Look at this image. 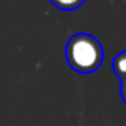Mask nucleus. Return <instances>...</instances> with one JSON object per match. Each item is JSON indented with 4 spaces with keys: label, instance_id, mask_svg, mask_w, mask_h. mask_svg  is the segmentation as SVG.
Instances as JSON below:
<instances>
[{
    "label": "nucleus",
    "instance_id": "1",
    "mask_svg": "<svg viewBox=\"0 0 126 126\" xmlns=\"http://www.w3.org/2000/svg\"><path fill=\"white\" fill-rule=\"evenodd\" d=\"M65 61L69 67L78 74H93L104 61V48L93 35L75 34L65 45Z\"/></svg>",
    "mask_w": 126,
    "mask_h": 126
},
{
    "label": "nucleus",
    "instance_id": "2",
    "mask_svg": "<svg viewBox=\"0 0 126 126\" xmlns=\"http://www.w3.org/2000/svg\"><path fill=\"white\" fill-rule=\"evenodd\" d=\"M112 69L115 75L121 80V83H126V51L118 53L112 61Z\"/></svg>",
    "mask_w": 126,
    "mask_h": 126
},
{
    "label": "nucleus",
    "instance_id": "3",
    "mask_svg": "<svg viewBox=\"0 0 126 126\" xmlns=\"http://www.w3.org/2000/svg\"><path fill=\"white\" fill-rule=\"evenodd\" d=\"M86 0H51V3L56 8L62 10V11H72V10L80 8Z\"/></svg>",
    "mask_w": 126,
    "mask_h": 126
},
{
    "label": "nucleus",
    "instance_id": "4",
    "mask_svg": "<svg viewBox=\"0 0 126 126\" xmlns=\"http://www.w3.org/2000/svg\"><path fill=\"white\" fill-rule=\"evenodd\" d=\"M120 94H121L123 102L126 104V83H121V86H120Z\"/></svg>",
    "mask_w": 126,
    "mask_h": 126
}]
</instances>
